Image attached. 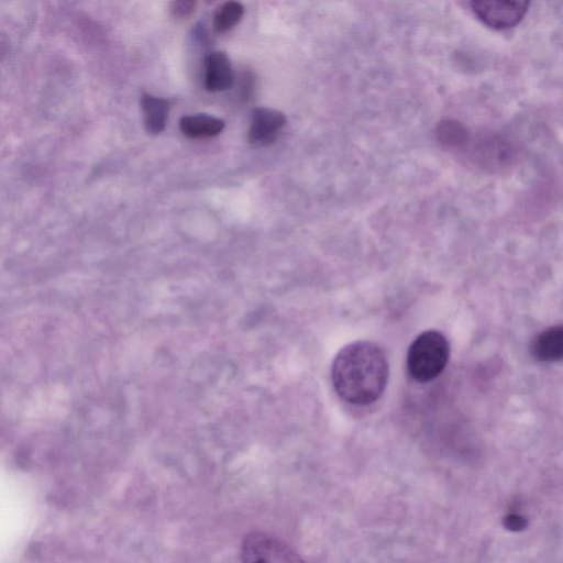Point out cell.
<instances>
[{
  "label": "cell",
  "instance_id": "cell-1",
  "mask_svg": "<svg viewBox=\"0 0 563 563\" xmlns=\"http://www.w3.org/2000/svg\"><path fill=\"white\" fill-rule=\"evenodd\" d=\"M388 361L374 342L356 341L335 355L331 378L336 394L345 401L365 406L376 401L388 380Z\"/></svg>",
  "mask_w": 563,
  "mask_h": 563
},
{
  "label": "cell",
  "instance_id": "cell-4",
  "mask_svg": "<svg viewBox=\"0 0 563 563\" xmlns=\"http://www.w3.org/2000/svg\"><path fill=\"white\" fill-rule=\"evenodd\" d=\"M476 16L493 29H508L518 24L528 11V1L487 0L471 1Z\"/></svg>",
  "mask_w": 563,
  "mask_h": 563
},
{
  "label": "cell",
  "instance_id": "cell-2",
  "mask_svg": "<svg viewBox=\"0 0 563 563\" xmlns=\"http://www.w3.org/2000/svg\"><path fill=\"white\" fill-rule=\"evenodd\" d=\"M449 355L450 345L446 338L439 331H424L409 346L407 369L418 382L432 380L445 368Z\"/></svg>",
  "mask_w": 563,
  "mask_h": 563
},
{
  "label": "cell",
  "instance_id": "cell-7",
  "mask_svg": "<svg viewBox=\"0 0 563 563\" xmlns=\"http://www.w3.org/2000/svg\"><path fill=\"white\" fill-rule=\"evenodd\" d=\"M531 352L541 362H556L563 356V328L552 325L540 332L532 342Z\"/></svg>",
  "mask_w": 563,
  "mask_h": 563
},
{
  "label": "cell",
  "instance_id": "cell-8",
  "mask_svg": "<svg viewBox=\"0 0 563 563\" xmlns=\"http://www.w3.org/2000/svg\"><path fill=\"white\" fill-rule=\"evenodd\" d=\"M223 128L221 119L205 113L185 115L179 122L181 133L189 139L212 137L221 133Z\"/></svg>",
  "mask_w": 563,
  "mask_h": 563
},
{
  "label": "cell",
  "instance_id": "cell-10",
  "mask_svg": "<svg viewBox=\"0 0 563 563\" xmlns=\"http://www.w3.org/2000/svg\"><path fill=\"white\" fill-rule=\"evenodd\" d=\"M244 14V7L238 1H228L221 4L213 15V29L224 33L234 27Z\"/></svg>",
  "mask_w": 563,
  "mask_h": 563
},
{
  "label": "cell",
  "instance_id": "cell-5",
  "mask_svg": "<svg viewBox=\"0 0 563 563\" xmlns=\"http://www.w3.org/2000/svg\"><path fill=\"white\" fill-rule=\"evenodd\" d=\"M286 124L283 112L271 108H255L252 112L247 140L252 144L266 145L273 142Z\"/></svg>",
  "mask_w": 563,
  "mask_h": 563
},
{
  "label": "cell",
  "instance_id": "cell-11",
  "mask_svg": "<svg viewBox=\"0 0 563 563\" xmlns=\"http://www.w3.org/2000/svg\"><path fill=\"white\" fill-rule=\"evenodd\" d=\"M438 134L440 136V141L448 145H459L460 143H464L466 136L465 129L461 124L451 121L442 123Z\"/></svg>",
  "mask_w": 563,
  "mask_h": 563
},
{
  "label": "cell",
  "instance_id": "cell-3",
  "mask_svg": "<svg viewBox=\"0 0 563 563\" xmlns=\"http://www.w3.org/2000/svg\"><path fill=\"white\" fill-rule=\"evenodd\" d=\"M240 556L241 563H306L290 545L262 531L245 536Z\"/></svg>",
  "mask_w": 563,
  "mask_h": 563
},
{
  "label": "cell",
  "instance_id": "cell-9",
  "mask_svg": "<svg viewBox=\"0 0 563 563\" xmlns=\"http://www.w3.org/2000/svg\"><path fill=\"white\" fill-rule=\"evenodd\" d=\"M141 106L146 130L151 134L163 132L170 110L169 100L144 93L141 98Z\"/></svg>",
  "mask_w": 563,
  "mask_h": 563
},
{
  "label": "cell",
  "instance_id": "cell-6",
  "mask_svg": "<svg viewBox=\"0 0 563 563\" xmlns=\"http://www.w3.org/2000/svg\"><path fill=\"white\" fill-rule=\"evenodd\" d=\"M234 79L233 68L227 54L212 52L205 60V86L209 91L229 89Z\"/></svg>",
  "mask_w": 563,
  "mask_h": 563
},
{
  "label": "cell",
  "instance_id": "cell-12",
  "mask_svg": "<svg viewBox=\"0 0 563 563\" xmlns=\"http://www.w3.org/2000/svg\"><path fill=\"white\" fill-rule=\"evenodd\" d=\"M196 2L189 0L175 1L170 5L173 15L177 18H185L190 15L195 11Z\"/></svg>",
  "mask_w": 563,
  "mask_h": 563
}]
</instances>
